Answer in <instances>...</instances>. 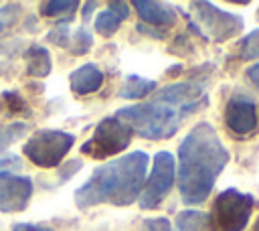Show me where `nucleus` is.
Here are the masks:
<instances>
[{"instance_id": "nucleus-3", "label": "nucleus", "mask_w": 259, "mask_h": 231, "mask_svg": "<svg viewBox=\"0 0 259 231\" xmlns=\"http://www.w3.org/2000/svg\"><path fill=\"white\" fill-rule=\"evenodd\" d=\"M148 162V154L136 150L97 166L93 174L75 190L77 207L89 209L95 205H132L140 197L146 182Z\"/></svg>"}, {"instance_id": "nucleus-20", "label": "nucleus", "mask_w": 259, "mask_h": 231, "mask_svg": "<svg viewBox=\"0 0 259 231\" xmlns=\"http://www.w3.org/2000/svg\"><path fill=\"white\" fill-rule=\"evenodd\" d=\"M69 43H71V51H73L75 55H83V53H87V51L91 49L93 36H91V32H89L85 26H79V28L75 30V34L69 38Z\"/></svg>"}, {"instance_id": "nucleus-4", "label": "nucleus", "mask_w": 259, "mask_h": 231, "mask_svg": "<svg viewBox=\"0 0 259 231\" xmlns=\"http://www.w3.org/2000/svg\"><path fill=\"white\" fill-rule=\"evenodd\" d=\"M190 8H192V16L196 20L194 26H196L198 34L206 36V38H212L217 43H223L227 38L237 36L245 26L243 16H239L235 12L221 10L217 4L192 2Z\"/></svg>"}, {"instance_id": "nucleus-16", "label": "nucleus", "mask_w": 259, "mask_h": 231, "mask_svg": "<svg viewBox=\"0 0 259 231\" xmlns=\"http://www.w3.org/2000/svg\"><path fill=\"white\" fill-rule=\"evenodd\" d=\"M121 24V16L115 14L113 10H101L95 18V30L101 34V36H111Z\"/></svg>"}, {"instance_id": "nucleus-9", "label": "nucleus", "mask_w": 259, "mask_h": 231, "mask_svg": "<svg viewBox=\"0 0 259 231\" xmlns=\"http://www.w3.org/2000/svg\"><path fill=\"white\" fill-rule=\"evenodd\" d=\"M30 195H32V180L28 176L0 172V211L2 213H16L26 209Z\"/></svg>"}, {"instance_id": "nucleus-15", "label": "nucleus", "mask_w": 259, "mask_h": 231, "mask_svg": "<svg viewBox=\"0 0 259 231\" xmlns=\"http://www.w3.org/2000/svg\"><path fill=\"white\" fill-rule=\"evenodd\" d=\"M210 215L198 209H186L176 215V229L178 231H204L208 227Z\"/></svg>"}, {"instance_id": "nucleus-11", "label": "nucleus", "mask_w": 259, "mask_h": 231, "mask_svg": "<svg viewBox=\"0 0 259 231\" xmlns=\"http://www.w3.org/2000/svg\"><path fill=\"white\" fill-rule=\"evenodd\" d=\"M136 12L146 24L156 26H172L176 22V10L168 2H156V0H136L134 2Z\"/></svg>"}, {"instance_id": "nucleus-28", "label": "nucleus", "mask_w": 259, "mask_h": 231, "mask_svg": "<svg viewBox=\"0 0 259 231\" xmlns=\"http://www.w3.org/2000/svg\"><path fill=\"white\" fill-rule=\"evenodd\" d=\"M247 75H249V79H251V83L259 89V63H253L249 69H247Z\"/></svg>"}, {"instance_id": "nucleus-6", "label": "nucleus", "mask_w": 259, "mask_h": 231, "mask_svg": "<svg viewBox=\"0 0 259 231\" xmlns=\"http://www.w3.org/2000/svg\"><path fill=\"white\" fill-rule=\"evenodd\" d=\"M253 197L237 188H225L212 205V221L217 231H243L253 213Z\"/></svg>"}, {"instance_id": "nucleus-25", "label": "nucleus", "mask_w": 259, "mask_h": 231, "mask_svg": "<svg viewBox=\"0 0 259 231\" xmlns=\"http://www.w3.org/2000/svg\"><path fill=\"white\" fill-rule=\"evenodd\" d=\"M22 160L14 154H8V156H0V172H10L12 168H20Z\"/></svg>"}, {"instance_id": "nucleus-22", "label": "nucleus", "mask_w": 259, "mask_h": 231, "mask_svg": "<svg viewBox=\"0 0 259 231\" xmlns=\"http://www.w3.org/2000/svg\"><path fill=\"white\" fill-rule=\"evenodd\" d=\"M18 18V4H8L0 8V30L12 26Z\"/></svg>"}, {"instance_id": "nucleus-29", "label": "nucleus", "mask_w": 259, "mask_h": 231, "mask_svg": "<svg viewBox=\"0 0 259 231\" xmlns=\"http://www.w3.org/2000/svg\"><path fill=\"white\" fill-rule=\"evenodd\" d=\"M95 6H97V2H87V4L83 6V8H85V10H83V16L87 18V16H89V14L93 12V8H95Z\"/></svg>"}, {"instance_id": "nucleus-5", "label": "nucleus", "mask_w": 259, "mask_h": 231, "mask_svg": "<svg viewBox=\"0 0 259 231\" xmlns=\"http://www.w3.org/2000/svg\"><path fill=\"white\" fill-rule=\"evenodd\" d=\"M75 136L61 130H38L22 146L24 156L42 168H53L61 164L67 152L73 148Z\"/></svg>"}, {"instance_id": "nucleus-1", "label": "nucleus", "mask_w": 259, "mask_h": 231, "mask_svg": "<svg viewBox=\"0 0 259 231\" xmlns=\"http://www.w3.org/2000/svg\"><path fill=\"white\" fill-rule=\"evenodd\" d=\"M206 103L208 97L202 87L188 81H176L164 85L146 103L121 107L115 118L125 122L132 132L146 140H166L178 132L190 113L202 109Z\"/></svg>"}, {"instance_id": "nucleus-14", "label": "nucleus", "mask_w": 259, "mask_h": 231, "mask_svg": "<svg viewBox=\"0 0 259 231\" xmlns=\"http://www.w3.org/2000/svg\"><path fill=\"white\" fill-rule=\"evenodd\" d=\"M158 87V83L154 79H146L142 75H127L123 85L119 87V97H125V99H142L146 97L148 93H152L154 89Z\"/></svg>"}, {"instance_id": "nucleus-19", "label": "nucleus", "mask_w": 259, "mask_h": 231, "mask_svg": "<svg viewBox=\"0 0 259 231\" xmlns=\"http://www.w3.org/2000/svg\"><path fill=\"white\" fill-rule=\"evenodd\" d=\"M239 55H241V59H245V61L259 59V28L251 30V32L241 41Z\"/></svg>"}, {"instance_id": "nucleus-17", "label": "nucleus", "mask_w": 259, "mask_h": 231, "mask_svg": "<svg viewBox=\"0 0 259 231\" xmlns=\"http://www.w3.org/2000/svg\"><path fill=\"white\" fill-rule=\"evenodd\" d=\"M79 2L77 0H51L40 4V14L45 16H63V14H73L77 10Z\"/></svg>"}, {"instance_id": "nucleus-8", "label": "nucleus", "mask_w": 259, "mask_h": 231, "mask_svg": "<svg viewBox=\"0 0 259 231\" xmlns=\"http://www.w3.org/2000/svg\"><path fill=\"white\" fill-rule=\"evenodd\" d=\"M176 178V164H174V156L168 150H160L154 156V166L152 172L148 176V180L142 186V192L138 197L140 207L142 209H156L166 195L170 192L172 184Z\"/></svg>"}, {"instance_id": "nucleus-23", "label": "nucleus", "mask_w": 259, "mask_h": 231, "mask_svg": "<svg viewBox=\"0 0 259 231\" xmlns=\"http://www.w3.org/2000/svg\"><path fill=\"white\" fill-rule=\"evenodd\" d=\"M49 38L55 41V43L61 45V47H67V45H69V26H67L65 22L57 24V26L49 32Z\"/></svg>"}, {"instance_id": "nucleus-27", "label": "nucleus", "mask_w": 259, "mask_h": 231, "mask_svg": "<svg viewBox=\"0 0 259 231\" xmlns=\"http://www.w3.org/2000/svg\"><path fill=\"white\" fill-rule=\"evenodd\" d=\"M12 231H53L51 227L45 225H32V223H18L12 227Z\"/></svg>"}, {"instance_id": "nucleus-13", "label": "nucleus", "mask_w": 259, "mask_h": 231, "mask_svg": "<svg viewBox=\"0 0 259 231\" xmlns=\"http://www.w3.org/2000/svg\"><path fill=\"white\" fill-rule=\"evenodd\" d=\"M24 61H26V73L32 77H47L51 73V55L40 45L28 47V51L24 53Z\"/></svg>"}, {"instance_id": "nucleus-18", "label": "nucleus", "mask_w": 259, "mask_h": 231, "mask_svg": "<svg viewBox=\"0 0 259 231\" xmlns=\"http://www.w3.org/2000/svg\"><path fill=\"white\" fill-rule=\"evenodd\" d=\"M26 130H28V126L20 124V122L10 124V126H0V152L4 148H8L12 142H16L20 136H24Z\"/></svg>"}, {"instance_id": "nucleus-26", "label": "nucleus", "mask_w": 259, "mask_h": 231, "mask_svg": "<svg viewBox=\"0 0 259 231\" xmlns=\"http://www.w3.org/2000/svg\"><path fill=\"white\" fill-rule=\"evenodd\" d=\"M109 10H113L115 14H119L121 20H125L130 16V4H125V2H111L109 4Z\"/></svg>"}, {"instance_id": "nucleus-30", "label": "nucleus", "mask_w": 259, "mask_h": 231, "mask_svg": "<svg viewBox=\"0 0 259 231\" xmlns=\"http://www.w3.org/2000/svg\"><path fill=\"white\" fill-rule=\"evenodd\" d=\"M251 231H259V217H257V221H255V225H253V229Z\"/></svg>"}, {"instance_id": "nucleus-12", "label": "nucleus", "mask_w": 259, "mask_h": 231, "mask_svg": "<svg viewBox=\"0 0 259 231\" xmlns=\"http://www.w3.org/2000/svg\"><path fill=\"white\" fill-rule=\"evenodd\" d=\"M69 85L77 95H89L95 93L101 85H103V73L97 65L87 63L81 65L79 69H75L69 77Z\"/></svg>"}, {"instance_id": "nucleus-2", "label": "nucleus", "mask_w": 259, "mask_h": 231, "mask_svg": "<svg viewBox=\"0 0 259 231\" xmlns=\"http://www.w3.org/2000/svg\"><path fill=\"white\" fill-rule=\"evenodd\" d=\"M229 150L208 122L196 124L178 146V190L186 205L208 199L229 162Z\"/></svg>"}, {"instance_id": "nucleus-21", "label": "nucleus", "mask_w": 259, "mask_h": 231, "mask_svg": "<svg viewBox=\"0 0 259 231\" xmlns=\"http://www.w3.org/2000/svg\"><path fill=\"white\" fill-rule=\"evenodd\" d=\"M0 105L4 107V111L8 115H14V113H22L26 109V101L16 93V91H6L0 99Z\"/></svg>"}, {"instance_id": "nucleus-7", "label": "nucleus", "mask_w": 259, "mask_h": 231, "mask_svg": "<svg viewBox=\"0 0 259 231\" xmlns=\"http://www.w3.org/2000/svg\"><path fill=\"white\" fill-rule=\"evenodd\" d=\"M132 136L134 132L125 122L115 115H109L97 124L93 136L81 146V152L91 158H107L125 150L132 142Z\"/></svg>"}, {"instance_id": "nucleus-24", "label": "nucleus", "mask_w": 259, "mask_h": 231, "mask_svg": "<svg viewBox=\"0 0 259 231\" xmlns=\"http://www.w3.org/2000/svg\"><path fill=\"white\" fill-rule=\"evenodd\" d=\"M142 231H172V225L168 219L158 217V219H146L142 225Z\"/></svg>"}, {"instance_id": "nucleus-10", "label": "nucleus", "mask_w": 259, "mask_h": 231, "mask_svg": "<svg viewBox=\"0 0 259 231\" xmlns=\"http://www.w3.org/2000/svg\"><path fill=\"white\" fill-rule=\"evenodd\" d=\"M225 124L235 134H249L257 126V105L245 97H233L225 107Z\"/></svg>"}]
</instances>
